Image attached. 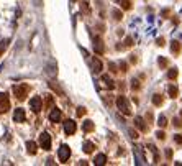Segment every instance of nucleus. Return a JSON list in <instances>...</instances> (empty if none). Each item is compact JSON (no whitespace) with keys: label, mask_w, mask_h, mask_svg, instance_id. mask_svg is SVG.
<instances>
[{"label":"nucleus","mask_w":182,"mask_h":166,"mask_svg":"<svg viewBox=\"0 0 182 166\" xmlns=\"http://www.w3.org/2000/svg\"><path fill=\"white\" fill-rule=\"evenodd\" d=\"M115 102H117L118 110H120L122 113H125V115H131V107H130V104H128V99H127L125 95H118Z\"/></svg>","instance_id":"nucleus-1"},{"label":"nucleus","mask_w":182,"mask_h":166,"mask_svg":"<svg viewBox=\"0 0 182 166\" xmlns=\"http://www.w3.org/2000/svg\"><path fill=\"white\" fill-rule=\"evenodd\" d=\"M30 89L31 87L28 84H18V85H15V87H13V94H15V97L18 100H25L28 92H30Z\"/></svg>","instance_id":"nucleus-2"},{"label":"nucleus","mask_w":182,"mask_h":166,"mask_svg":"<svg viewBox=\"0 0 182 166\" xmlns=\"http://www.w3.org/2000/svg\"><path fill=\"white\" fill-rule=\"evenodd\" d=\"M39 146L43 148V150L49 151L51 150V135L48 131H43L41 135H39Z\"/></svg>","instance_id":"nucleus-3"},{"label":"nucleus","mask_w":182,"mask_h":166,"mask_svg":"<svg viewBox=\"0 0 182 166\" xmlns=\"http://www.w3.org/2000/svg\"><path fill=\"white\" fill-rule=\"evenodd\" d=\"M58 158L61 163H67V159L71 158V148L67 145H61L59 151H58Z\"/></svg>","instance_id":"nucleus-4"},{"label":"nucleus","mask_w":182,"mask_h":166,"mask_svg":"<svg viewBox=\"0 0 182 166\" xmlns=\"http://www.w3.org/2000/svg\"><path fill=\"white\" fill-rule=\"evenodd\" d=\"M30 108H31L35 113H39V112H41V108H43V99H41V97H39V95H35V97H33V99L30 100Z\"/></svg>","instance_id":"nucleus-5"},{"label":"nucleus","mask_w":182,"mask_h":166,"mask_svg":"<svg viewBox=\"0 0 182 166\" xmlns=\"http://www.w3.org/2000/svg\"><path fill=\"white\" fill-rule=\"evenodd\" d=\"M8 108H10V99H8V95L5 94V92H0V113L8 112Z\"/></svg>","instance_id":"nucleus-6"},{"label":"nucleus","mask_w":182,"mask_h":166,"mask_svg":"<svg viewBox=\"0 0 182 166\" xmlns=\"http://www.w3.org/2000/svg\"><path fill=\"white\" fill-rule=\"evenodd\" d=\"M94 51L97 54H104L105 53V44H104V39H102L100 36L94 38Z\"/></svg>","instance_id":"nucleus-7"},{"label":"nucleus","mask_w":182,"mask_h":166,"mask_svg":"<svg viewBox=\"0 0 182 166\" xmlns=\"http://www.w3.org/2000/svg\"><path fill=\"white\" fill-rule=\"evenodd\" d=\"M76 130H77V125H76L74 120H71V118L64 120V131H66V135H74V133H76Z\"/></svg>","instance_id":"nucleus-8"},{"label":"nucleus","mask_w":182,"mask_h":166,"mask_svg":"<svg viewBox=\"0 0 182 166\" xmlns=\"http://www.w3.org/2000/svg\"><path fill=\"white\" fill-rule=\"evenodd\" d=\"M13 120L16 123H23L25 120H26V113L23 108H15V112H13Z\"/></svg>","instance_id":"nucleus-9"},{"label":"nucleus","mask_w":182,"mask_h":166,"mask_svg":"<svg viewBox=\"0 0 182 166\" xmlns=\"http://www.w3.org/2000/svg\"><path fill=\"white\" fill-rule=\"evenodd\" d=\"M61 118H62V112L59 110V108H53L51 110V113H49V122H53V123H58V122H61Z\"/></svg>","instance_id":"nucleus-10"},{"label":"nucleus","mask_w":182,"mask_h":166,"mask_svg":"<svg viewBox=\"0 0 182 166\" xmlns=\"http://www.w3.org/2000/svg\"><path fill=\"white\" fill-rule=\"evenodd\" d=\"M100 81L105 84V87H107V89H110V90H112V89H115V82H113V79L109 76V74H102Z\"/></svg>","instance_id":"nucleus-11"},{"label":"nucleus","mask_w":182,"mask_h":166,"mask_svg":"<svg viewBox=\"0 0 182 166\" xmlns=\"http://www.w3.org/2000/svg\"><path fill=\"white\" fill-rule=\"evenodd\" d=\"M135 156L138 159V164H144L146 163V158L143 154V148L141 146H135Z\"/></svg>","instance_id":"nucleus-12"},{"label":"nucleus","mask_w":182,"mask_h":166,"mask_svg":"<svg viewBox=\"0 0 182 166\" xmlns=\"http://www.w3.org/2000/svg\"><path fill=\"white\" fill-rule=\"evenodd\" d=\"M135 127H138L141 131H148V125L144 122V118L141 117H135Z\"/></svg>","instance_id":"nucleus-13"},{"label":"nucleus","mask_w":182,"mask_h":166,"mask_svg":"<svg viewBox=\"0 0 182 166\" xmlns=\"http://www.w3.org/2000/svg\"><path fill=\"white\" fill-rule=\"evenodd\" d=\"M82 130L85 131V133H90V131L95 130V123L92 122V120H85V122L82 123Z\"/></svg>","instance_id":"nucleus-14"},{"label":"nucleus","mask_w":182,"mask_h":166,"mask_svg":"<svg viewBox=\"0 0 182 166\" xmlns=\"http://www.w3.org/2000/svg\"><path fill=\"white\" fill-rule=\"evenodd\" d=\"M167 94H169L171 99H175V97L179 95V87H177V85H174V84H171L167 87Z\"/></svg>","instance_id":"nucleus-15"},{"label":"nucleus","mask_w":182,"mask_h":166,"mask_svg":"<svg viewBox=\"0 0 182 166\" xmlns=\"http://www.w3.org/2000/svg\"><path fill=\"white\" fill-rule=\"evenodd\" d=\"M180 43L177 41V39H174V41L172 43H171V53H172V54H179L180 53Z\"/></svg>","instance_id":"nucleus-16"},{"label":"nucleus","mask_w":182,"mask_h":166,"mask_svg":"<svg viewBox=\"0 0 182 166\" xmlns=\"http://www.w3.org/2000/svg\"><path fill=\"white\" fill-rule=\"evenodd\" d=\"M162 104H164V97L161 94H154V95H153V105L161 107Z\"/></svg>","instance_id":"nucleus-17"},{"label":"nucleus","mask_w":182,"mask_h":166,"mask_svg":"<svg viewBox=\"0 0 182 166\" xmlns=\"http://www.w3.org/2000/svg\"><path fill=\"white\" fill-rule=\"evenodd\" d=\"M95 164L97 166H104L105 163H107V156L104 153H100V154H97V156H95V161H94Z\"/></svg>","instance_id":"nucleus-18"},{"label":"nucleus","mask_w":182,"mask_h":166,"mask_svg":"<svg viewBox=\"0 0 182 166\" xmlns=\"http://www.w3.org/2000/svg\"><path fill=\"white\" fill-rule=\"evenodd\" d=\"M156 123H158V127H159V128H166L169 122H167L166 115H159V117H158V122H156Z\"/></svg>","instance_id":"nucleus-19"},{"label":"nucleus","mask_w":182,"mask_h":166,"mask_svg":"<svg viewBox=\"0 0 182 166\" xmlns=\"http://www.w3.org/2000/svg\"><path fill=\"white\" fill-rule=\"evenodd\" d=\"M36 148H38V146H36L35 141H28V143H26V151L30 153V154H36V151H38Z\"/></svg>","instance_id":"nucleus-20"},{"label":"nucleus","mask_w":182,"mask_h":166,"mask_svg":"<svg viewBox=\"0 0 182 166\" xmlns=\"http://www.w3.org/2000/svg\"><path fill=\"white\" fill-rule=\"evenodd\" d=\"M94 148H95V145L92 141H85L84 143V146H82V150H84V153H87V154H90L94 151Z\"/></svg>","instance_id":"nucleus-21"},{"label":"nucleus","mask_w":182,"mask_h":166,"mask_svg":"<svg viewBox=\"0 0 182 166\" xmlns=\"http://www.w3.org/2000/svg\"><path fill=\"white\" fill-rule=\"evenodd\" d=\"M92 66H94V72H95V74L102 72V62H100V59L94 58V61H92Z\"/></svg>","instance_id":"nucleus-22"},{"label":"nucleus","mask_w":182,"mask_h":166,"mask_svg":"<svg viewBox=\"0 0 182 166\" xmlns=\"http://www.w3.org/2000/svg\"><path fill=\"white\" fill-rule=\"evenodd\" d=\"M112 16H113V20H115V21H120V20L123 18V13H122V10L113 8V10H112Z\"/></svg>","instance_id":"nucleus-23"},{"label":"nucleus","mask_w":182,"mask_h":166,"mask_svg":"<svg viewBox=\"0 0 182 166\" xmlns=\"http://www.w3.org/2000/svg\"><path fill=\"white\" fill-rule=\"evenodd\" d=\"M177 76H179L177 67H172V69H169V72H167V79H171V81H174V79H177Z\"/></svg>","instance_id":"nucleus-24"},{"label":"nucleus","mask_w":182,"mask_h":166,"mask_svg":"<svg viewBox=\"0 0 182 166\" xmlns=\"http://www.w3.org/2000/svg\"><path fill=\"white\" fill-rule=\"evenodd\" d=\"M117 2H120V7L123 8V10H131V2L130 0H117Z\"/></svg>","instance_id":"nucleus-25"},{"label":"nucleus","mask_w":182,"mask_h":166,"mask_svg":"<svg viewBox=\"0 0 182 166\" xmlns=\"http://www.w3.org/2000/svg\"><path fill=\"white\" fill-rule=\"evenodd\" d=\"M148 150L153 151V154H154V163H159V153H158V148L154 145H148Z\"/></svg>","instance_id":"nucleus-26"},{"label":"nucleus","mask_w":182,"mask_h":166,"mask_svg":"<svg viewBox=\"0 0 182 166\" xmlns=\"http://www.w3.org/2000/svg\"><path fill=\"white\" fill-rule=\"evenodd\" d=\"M158 64H159L161 69H166V67L169 66V61H167V58H159L158 59Z\"/></svg>","instance_id":"nucleus-27"},{"label":"nucleus","mask_w":182,"mask_h":166,"mask_svg":"<svg viewBox=\"0 0 182 166\" xmlns=\"http://www.w3.org/2000/svg\"><path fill=\"white\" fill-rule=\"evenodd\" d=\"M53 95H46V100H44V107H46V108H51V107H53Z\"/></svg>","instance_id":"nucleus-28"},{"label":"nucleus","mask_w":182,"mask_h":166,"mask_svg":"<svg viewBox=\"0 0 182 166\" xmlns=\"http://www.w3.org/2000/svg\"><path fill=\"white\" fill-rule=\"evenodd\" d=\"M49 85H51V89H54V90H58V94L59 95H64V92H62V89L59 87L58 84H54V82H49Z\"/></svg>","instance_id":"nucleus-29"},{"label":"nucleus","mask_w":182,"mask_h":166,"mask_svg":"<svg viewBox=\"0 0 182 166\" xmlns=\"http://www.w3.org/2000/svg\"><path fill=\"white\" fill-rule=\"evenodd\" d=\"M140 87H141L140 79H133V81H131V89H133V90H138Z\"/></svg>","instance_id":"nucleus-30"},{"label":"nucleus","mask_w":182,"mask_h":166,"mask_svg":"<svg viewBox=\"0 0 182 166\" xmlns=\"http://www.w3.org/2000/svg\"><path fill=\"white\" fill-rule=\"evenodd\" d=\"M156 138L161 140V141L166 140V133H164V130H158V131H156Z\"/></svg>","instance_id":"nucleus-31"},{"label":"nucleus","mask_w":182,"mask_h":166,"mask_svg":"<svg viewBox=\"0 0 182 166\" xmlns=\"http://www.w3.org/2000/svg\"><path fill=\"white\" fill-rule=\"evenodd\" d=\"M85 112H87V110H85V107H77L76 115H77V117H84V115H85Z\"/></svg>","instance_id":"nucleus-32"},{"label":"nucleus","mask_w":182,"mask_h":166,"mask_svg":"<svg viewBox=\"0 0 182 166\" xmlns=\"http://www.w3.org/2000/svg\"><path fill=\"white\" fill-rule=\"evenodd\" d=\"M125 46H127V48H131L133 46V38L131 36H128L127 39H125Z\"/></svg>","instance_id":"nucleus-33"},{"label":"nucleus","mask_w":182,"mask_h":166,"mask_svg":"<svg viewBox=\"0 0 182 166\" xmlns=\"http://www.w3.org/2000/svg\"><path fill=\"white\" fill-rule=\"evenodd\" d=\"M118 67H120L122 72H127V71H128V64H127V62H120V64H118Z\"/></svg>","instance_id":"nucleus-34"},{"label":"nucleus","mask_w":182,"mask_h":166,"mask_svg":"<svg viewBox=\"0 0 182 166\" xmlns=\"http://www.w3.org/2000/svg\"><path fill=\"white\" fill-rule=\"evenodd\" d=\"M109 69H110L112 72H118V71H120V69H117V64H115V62H109Z\"/></svg>","instance_id":"nucleus-35"},{"label":"nucleus","mask_w":182,"mask_h":166,"mask_svg":"<svg viewBox=\"0 0 182 166\" xmlns=\"http://www.w3.org/2000/svg\"><path fill=\"white\" fill-rule=\"evenodd\" d=\"M174 141L177 143V145H182V135L177 133V135H174Z\"/></svg>","instance_id":"nucleus-36"},{"label":"nucleus","mask_w":182,"mask_h":166,"mask_svg":"<svg viewBox=\"0 0 182 166\" xmlns=\"http://www.w3.org/2000/svg\"><path fill=\"white\" fill-rule=\"evenodd\" d=\"M130 136H131V138L133 140H136V138H138V136H140V133H138V131H136V130H130Z\"/></svg>","instance_id":"nucleus-37"},{"label":"nucleus","mask_w":182,"mask_h":166,"mask_svg":"<svg viewBox=\"0 0 182 166\" xmlns=\"http://www.w3.org/2000/svg\"><path fill=\"white\" fill-rule=\"evenodd\" d=\"M156 44H158V46H161V48H162L164 44H166V39H164V38H158V39H156Z\"/></svg>","instance_id":"nucleus-38"},{"label":"nucleus","mask_w":182,"mask_h":166,"mask_svg":"<svg viewBox=\"0 0 182 166\" xmlns=\"http://www.w3.org/2000/svg\"><path fill=\"white\" fill-rule=\"evenodd\" d=\"M172 122H174V125H175L177 128H180V127H182V118H174Z\"/></svg>","instance_id":"nucleus-39"},{"label":"nucleus","mask_w":182,"mask_h":166,"mask_svg":"<svg viewBox=\"0 0 182 166\" xmlns=\"http://www.w3.org/2000/svg\"><path fill=\"white\" fill-rule=\"evenodd\" d=\"M166 158L169 159V161L172 159V150H171V148H167V150H166Z\"/></svg>","instance_id":"nucleus-40"},{"label":"nucleus","mask_w":182,"mask_h":166,"mask_svg":"<svg viewBox=\"0 0 182 166\" xmlns=\"http://www.w3.org/2000/svg\"><path fill=\"white\" fill-rule=\"evenodd\" d=\"M146 120H148V123H153V112L146 113Z\"/></svg>","instance_id":"nucleus-41"},{"label":"nucleus","mask_w":182,"mask_h":166,"mask_svg":"<svg viewBox=\"0 0 182 166\" xmlns=\"http://www.w3.org/2000/svg\"><path fill=\"white\" fill-rule=\"evenodd\" d=\"M169 13H171V10H169V8H164V10H162V13H161V15L164 16V18H167V16H169Z\"/></svg>","instance_id":"nucleus-42"},{"label":"nucleus","mask_w":182,"mask_h":166,"mask_svg":"<svg viewBox=\"0 0 182 166\" xmlns=\"http://www.w3.org/2000/svg\"><path fill=\"white\" fill-rule=\"evenodd\" d=\"M5 46H7V43H2V44H0V53H2V51L5 49Z\"/></svg>","instance_id":"nucleus-43"},{"label":"nucleus","mask_w":182,"mask_h":166,"mask_svg":"<svg viewBox=\"0 0 182 166\" xmlns=\"http://www.w3.org/2000/svg\"><path fill=\"white\" fill-rule=\"evenodd\" d=\"M82 10H84V12H89V7H87V3H84V5H82Z\"/></svg>","instance_id":"nucleus-44"},{"label":"nucleus","mask_w":182,"mask_h":166,"mask_svg":"<svg viewBox=\"0 0 182 166\" xmlns=\"http://www.w3.org/2000/svg\"><path fill=\"white\" fill-rule=\"evenodd\" d=\"M117 35H118V36H123V35H125V31H123V30H118V31H117Z\"/></svg>","instance_id":"nucleus-45"},{"label":"nucleus","mask_w":182,"mask_h":166,"mask_svg":"<svg viewBox=\"0 0 182 166\" xmlns=\"http://www.w3.org/2000/svg\"><path fill=\"white\" fill-rule=\"evenodd\" d=\"M77 2V0H71V3H76Z\"/></svg>","instance_id":"nucleus-46"}]
</instances>
